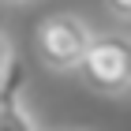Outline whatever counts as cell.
Masks as SVG:
<instances>
[{
    "instance_id": "obj_1",
    "label": "cell",
    "mask_w": 131,
    "mask_h": 131,
    "mask_svg": "<svg viewBox=\"0 0 131 131\" xmlns=\"http://www.w3.org/2000/svg\"><path fill=\"white\" fill-rule=\"evenodd\" d=\"M75 75L101 97H124L131 90V41L124 34H94Z\"/></svg>"
},
{
    "instance_id": "obj_2",
    "label": "cell",
    "mask_w": 131,
    "mask_h": 131,
    "mask_svg": "<svg viewBox=\"0 0 131 131\" xmlns=\"http://www.w3.org/2000/svg\"><path fill=\"white\" fill-rule=\"evenodd\" d=\"M94 38V26L75 11H56L34 26V52L45 71L52 75H68L75 71V64L82 60V52Z\"/></svg>"
},
{
    "instance_id": "obj_3",
    "label": "cell",
    "mask_w": 131,
    "mask_h": 131,
    "mask_svg": "<svg viewBox=\"0 0 131 131\" xmlns=\"http://www.w3.org/2000/svg\"><path fill=\"white\" fill-rule=\"evenodd\" d=\"M0 131H41L26 109V64L15 49L0 68Z\"/></svg>"
},
{
    "instance_id": "obj_4",
    "label": "cell",
    "mask_w": 131,
    "mask_h": 131,
    "mask_svg": "<svg viewBox=\"0 0 131 131\" xmlns=\"http://www.w3.org/2000/svg\"><path fill=\"white\" fill-rule=\"evenodd\" d=\"M105 4H109V11H112L120 23H127V19H131V0H105Z\"/></svg>"
},
{
    "instance_id": "obj_5",
    "label": "cell",
    "mask_w": 131,
    "mask_h": 131,
    "mask_svg": "<svg viewBox=\"0 0 131 131\" xmlns=\"http://www.w3.org/2000/svg\"><path fill=\"white\" fill-rule=\"evenodd\" d=\"M11 49H15V45H11V41H8V34L0 30V68H4V60H8V56H11Z\"/></svg>"
},
{
    "instance_id": "obj_6",
    "label": "cell",
    "mask_w": 131,
    "mask_h": 131,
    "mask_svg": "<svg viewBox=\"0 0 131 131\" xmlns=\"http://www.w3.org/2000/svg\"><path fill=\"white\" fill-rule=\"evenodd\" d=\"M0 4H26V0H0Z\"/></svg>"
}]
</instances>
